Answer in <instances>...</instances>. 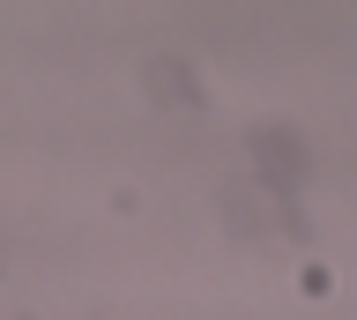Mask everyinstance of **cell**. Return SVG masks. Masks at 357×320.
<instances>
[{
    "label": "cell",
    "instance_id": "1",
    "mask_svg": "<svg viewBox=\"0 0 357 320\" xmlns=\"http://www.w3.org/2000/svg\"><path fill=\"white\" fill-rule=\"evenodd\" d=\"M298 291H305V298H328L335 275H328V268H305V275H298Z\"/></svg>",
    "mask_w": 357,
    "mask_h": 320
}]
</instances>
